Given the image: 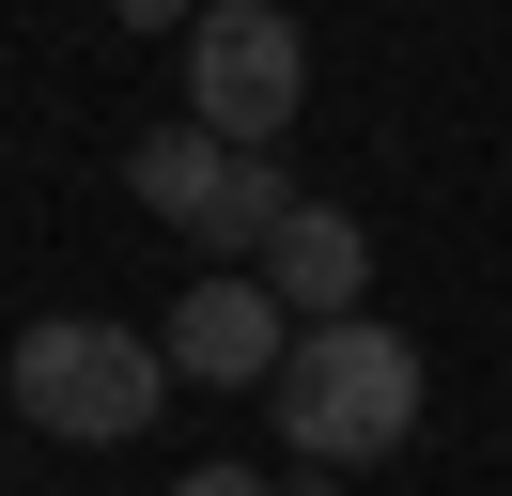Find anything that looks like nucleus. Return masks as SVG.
Masks as SVG:
<instances>
[{
    "mask_svg": "<svg viewBox=\"0 0 512 496\" xmlns=\"http://www.w3.org/2000/svg\"><path fill=\"white\" fill-rule=\"evenodd\" d=\"M311 109V31H295V0H218V16L187 31V124L233 155H280V124Z\"/></svg>",
    "mask_w": 512,
    "mask_h": 496,
    "instance_id": "7ed1b4c3",
    "label": "nucleus"
},
{
    "mask_svg": "<svg viewBox=\"0 0 512 496\" xmlns=\"http://www.w3.org/2000/svg\"><path fill=\"white\" fill-rule=\"evenodd\" d=\"M249 279L280 295V326H357V310H373V233H357L342 202H295Z\"/></svg>",
    "mask_w": 512,
    "mask_h": 496,
    "instance_id": "39448f33",
    "label": "nucleus"
},
{
    "mask_svg": "<svg viewBox=\"0 0 512 496\" xmlns=\"http://www.w3.org/2000/svg\"><path fill=\"white\" fill-rule=\"evenodd\" d=\"M16 419L63 434V450H125V434H156L171 403V341L109 326V310H47V326H16Z\"/></svg>",
    "mask_w": 512,
    "mask_h": 496,
    "instance_id": "f03ea898",
    "label": "nucleus"
},
{
    "mask_svg": "<svg viewBox=\"0 0 512 496\" xmlns=\"http://www.w3.org/2000/svg\"><path fill=\"white\" fill-rule=\"evenodd\" d=\"M171 496H264V465H187Z\"/></svg>",
    "mask_w": 512,
    "mask_h": 496,
    "instance_id": "1a4fd4ad",
    "label": "nucleus"
},
{
    "mask_svg": "<svg viewBox=\"0 0 512 496\" xmlns=\"http://www.w3.org/2000/svg\"><path fill=\"white\" fill-rule=\"evenodd\" d=\"M419 388H435L419 341L357 310V326H295V357H280L264 403H280V450H295V465H388V450L419 434Z\"/></svg>",
    "mask_w": 512,
    "mask_h": 496,
    "instance_id": "f257e3e1",
    "label": "nucleus"
},
{
    "mask_svg": "<svg viewBox=\"0 0 512 496\" xmlns=\"http://www.w3.org/2000/svg\"><path fill=\"white\" fill-rule=\"evenodd\" d=\"M280 217H295V171H280V155H233V186H218V217H202L187 248H218V279H249L264 248H280Z\"/></svg>",
    "mask_w": 512,
    "mask_h": 496,
    "instance_id": "0eeeda50",
    "label": "nucleus"
},
{
    "mask_svg": "<svg viewBox=\"0 0 512 496\" xmlns=\"http://www.w3.org/2000/svg\"><path fill=\"white\" fill-rule=\"evenodd\" d=\"M280 357H295V326L264 279H187L171 295V388H280Z\"/></svg>",
    "mask_w": 512,
    "mask_h": 496,
    "instance_id": "20e7f679",
    "label": "nucleus"
},
{
    "mask_svg": "<svg viewBox=\"0 0 512 496\" xmlns=\"http://www.w3.org/2000/svg\"><path fill=\"white\" fill-rule=\"evenodd\" d=\"M125 186L171 217V233H202V217H218V186H233V140H202V124H156V140L125 155Z\"/></svg>",
    "mask_w": 512,
    "mask_h": 496,
    "instance_id": "423d86ee",
    "label": "nucleus"
},
{
    "mask_svg": "<svg viewBox=\"0 0 512 496\" xmlns=\"http://www.w3.org/2000/svg\"><path fill=\"white\" fill-rule=\"evenodd\" d=\"M109 16H125V31H202L218 0H109Z\"/></svg>",
    "mask_w": 512,
    "mask_h": 496,
    "instance_id": "6e6552de",
    "label": "nucleus"
}]
</instances>
